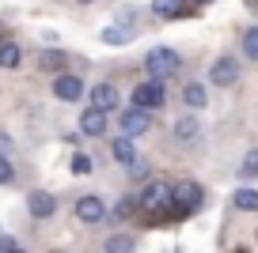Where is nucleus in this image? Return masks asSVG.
Masks as SVG:
<instances>
[{
	"mask_svg": "<svg viewBox=\"0 0 258 253\" xmlns=\"http://www.w3.org/2000/svg\"><path fill=\"white\" fill-rule=\"evenodd\" d=\"M141 208H145L148 219H163V215H175V193L167 182H148V189L141 193Z\"/></svg>",
	"mask_w": 258,
	"mask_h": 253,
	"instance_id": "1",
	"label": "nucleus"
},
{
	"mask_svg": "<svg viewBox=\"0 0 258 253\" xmlns=\"http://www.w3.org/2000/svg\"><path fill=\"white\" fill-rule=\"evenodd\" d=\"M178 68H182V57H178L175 49H167V46L148 49V57H145V72H148V79H167V76H175Z\"/></svg>",
	"mask_w": 258,
	"mask_h": 253,
	"instance_id": "2",
	"label": "nucleus"
},
{
	"mask_svg": "<svg viewBox=\"0 0 258 253\" xmlns=\"http://www.w3.org/2000/svg\"><path fill=\"white\" fill-rule=\"evenodd\" d=\"M171 193H175V215H194L205 204V189L194 182V178H178V182L171 185Z\"/></svg>",
	"mask_w": 258,
	"mask_h": 253,
	"instance_id": "3",
	"label": "nucleus"
},
{
	"mask_svg": "<svg viewBox=\"0 0 258 253\" xmlns=\"http://www.w3.org/2000/svg\"><path fill=\"white\" fill-rule=\"evenodd\" d=\"M167 102V91H163V79H145L133 87V106L137 110H160Z\"/></svg>",
	"mask_w": 258,
	"mask_h": 253,
	"instance_id": "4",
	"label": "nucleus"
},
{
	"mask_svg": "<svg viewBox=\"0 0 258 253\" xmlns=\"http://www.w3.org/2000/svg\"><path fill=\"white\" fill-rule=\"evenodd\" d=\"M118 125H121V136H141V133H148L152 129V117H148V110H137V106H129V110H121L118 113Z\"/></svg>",
	"mask_w": 258,
	"mask_h": 253,
	"instance_id": "5",
	"label": "nucleus"
},
{
	"mask_svg": "<svg viewBox=\"0 0 258 253\" xmlns=\"http://www.w3.org/2000/svg\"><path fill=\"white\" fill-rule=\"evenodd\" d=\"M235 79H239V61L235 57H217L209 68V83L213 87H232Z\"/></svg>",
	"mask_w": 258,
	"mask_h": 253,
	"instance_id": "6",
	"label": "nucleus"
},
{
	"mask_svg": "<svg viewBox=\"0 0 258 253\" xmlns=\"http://www.w3.org/2000/svg\"><path fill=\"white\" fill-rule=\"evenodd\" d=\"M53 98H61V102H80V98H84V79L73 76V72L57 76L53 79Z\"/></svg>",
	"mask_w": 258,
	"mask_h": 253,
	"instance_id": "7",
	"label": "nucleus"
},
{
	"mask_svg": "<svg viewBox=\"0 0 258 253\" xmlns=\"http://www.w3.org/2000/svg\"><path fill=\"white\" fill-rule=\"evenodd\" d=\"M27 212H31L34 219H49V215L57 212V197H53V193H46V189L27 193Z\"/></svg>",
	"mask_w": 258,
	"mask_h": 253,
	"instance_id": "8",
	"label": "nucleus"
},
{
	"mask_svg": "<svg viewBox=\"0 0 258 253\" xmlns=\"http://www.w3.org/2000/svg\"><path fill=\"white\" fill-rule=\"evenodd\" d=\"M76 219L80 223H103L106 219V204L99 197H80L76 200Z\"/></svg>",
	"mask_w": 258,
	"mask_h": 253,
	"instance_id": "9",
	"label": "nucleus"
},
{
	"mask_svg": "<svg viewBox=\"0 0 258 253\" xmlns=\"http://www.w3.org/2000/svg\"><path fill=\"white\" fill-rule=\"evenodd\" d=\"M91 106L103 110V113L118 110V87H114V83H95V87H91Z\"/></svg>",
	"mask_w": 258,
	"mask_h": 253,
	"instance_id": "10",
	"label": "nucleus"
},
{
	"mask_svg": "<svg viewBox=\"0 0 258 253\" xmlns=\"http://www.w3.org/2000/svg\"><path fill=\"white\" fill-rule=\"evenodd\" d=\"M80 133L84 136H103L106 133V113L95 110V106H88V110L80 113Z\"/></svg>",
	"mask_w": 258,
	"mask_h": 253,
	"instance_id": "11",
	"label": "nucleus"
},
{
	"mask_svg": "<svg viewBox=\"0 0 258 253\" xmlns=\"http://www.w3.org/2000/svg\"><path fill=\"white\" fill-rule=\"evenodd\" d=\"M110 155H114V163L133 166V163H137V144L129 140V136H118V140L110 144Z\"/></svg>",
	"mask_w": 258,
	"mask_h": 253,
	"instance_id": "12",
	"label": "nucleus"
},
{
	"mask_svg": "<svg viewBox=\"0 0 258 253\" xmlns=\"http://www.w3.org/2000/svg\"><path fill=\"white\" fill-rule=\"evenodd\" d=\"M152 12L160 19H178L190 12V0H152Z\"/></svg>",
	"mask_w": 258,
	"mask_h": 253,
	"instance_id": "13",
	"label": "nucleus"
},
{
	"mask_svg": "<svg viewBox=\"0 0 258 253\" xmlns=\"http://www.w3.org/2000/svg\"><path fill=\"white\" fill-rule=\"evenodd\" d=\"M64 64H69V53H61V49H46V53L38 57V68L57 72V76H64Z\"/></svg>",
	"mask_w": 258,
	"mask_h": 253,
	"instance_id": "14",
	"label": "nucleus"
},
{
	"mask_svg": "<svg viewBox=\"0 0 258 253\" xmlns=\"http://www.w3.org/2000/svg\"><path fill=\"white\" fill-rule=\"evenodd\" d=\"M182 98H186V106L202 110V106L209 102V91H205V83H198V79H194V83H186V87H182Z\"/></svg>",
	"mask_w": 258,
	"mask_h": 253,
	"instance_id": "15",
	"label": "nucleus"
},
{
	"mask_svg": "<svg viewBox=\"0 0 258 253\" xmlns=\"http://www.w3.org/2000/svg\"><path fill=\"white\" fill-rule=\"evenodd\" d=\"M133 249H137V238L133 234H110L103 245V253H133Z\"/></svg>",
	"mask_w": 258,
	"mask_h": 253,
	"instance_id": "16",
	"label": "nucleus"
},
{
	"mask_svg": "<svg viewBox=\"0 0 258 253\" xmlns=\"http://www.w3.org/2000/svg\"><path fill=\"white\" fill-rule=\"evenodd\" d=\"M19 61H23V49L16 42H0V68H19Z\"/></svg>",
	"mask_w": 258,
	"mask_h": 253,
	"instance_id": "17",
	"label": "nucleus"
},
{
	"mask_svg": "<svg viewBox=\"0 0 258 253\" xmlns=\"http://www.w3.org/2000/svg\"><path fill=\"white\" fill-rule=\"evenodd\" d=\"M232 204L239 208V212H258V189H235Z\"/></svg>",
	"mask_w": 258,
	"mask_h": 253,
	"instance_id": "18",
	"label": "nucleus"
},
{
	"mask_svg": "<svg viewBox=\"0 0 258 253\" xmlns=\"http://www.w3.org/2000/svg\"><path fill=\"white\" fill-rule=\"evenodd\" d=\"M175 136L186 140V144H194V140H198V121H194V117H178L175 121Z\"/></svg>",
	"mask_w": 258,
	"mask_h": 253,
	"instance_id": "19",
	"label": "nucleus"
},
{
	"mask_svg": "<svg viewBox=\"0 0 258 253\" xmlns=\"http://www.w3.org/2000/svg\"><path fill=\"white\" fill-rule=\"evenodd\" d=\"M129 38H133V27L118 31V23H114V27H106V31H103V42H106V46H125Z\"/></svg>",
	"mask_w": 258,
	"mask_h": 253,
	"instance_id": "20",
	"label": "nucleus"
},
{
	"mask_svg": "<svg viewBox=\"0 0 258 253\" xmlns=\"http://www.w3.org/2000/svg\"><path fill=\"white\" fill-rule=\"evenodd\" d=\"M137 208H141V197H121L118 208H114V215H118V219H129V215H137Z\"/></svg>",
	"mask_w": 258,
	"mask_h": 253,
	"instance_id": "21",
	"label": "nucleus"
},
{
	"mask_svg": "<svg viewBox=\"0 0 258 253\" xmlns=\"http://www.w3.org/2000/svg\"><path fill=\"white\" fill-rule=\"evenodd\" d=\"M243 57L258 61V27H247V34H243Z\"/></svg>",
	"mask_w": 258,
	"mask_h": 253,
	"instance_id": "22",
	"label": "nucleus"
},
{
	"mask_svg": "<svg viewBox=\"0 0 258 253\" xmlns=\"http://www.w3.org/2000/svg\"><path fill=\"white\" fill-rule=\"evenodd\" d=\"M239 178H258V148H250L243 155V166H239Z\"/></svg>",
	"mask_w": 258,
	"mask_h": 253,
	"instance_id": "23",
	"label": "nucleus"
},
{
	"mask_svg": "<svg viewBox=\"0 0 258 253\" xmlns=\"http://www.w3.org/2000/svg\"><path fill=\"white\" fill-rule=\"evenodd\" d=\"M73 174H91V155L76 151V155H73Z\"/></svg>",
	"mask_w": 258,
	"mask_h": 253,
	"instance_id": "24",
	"label": "nucleus"
},
{
	"mask_svg": "<svg viewBox=\"0 0 258 253\" xmlns=\"http://www.w3.org/2000/svg\"><path fill=\"white\" fill-rule=\"evenodd\" d=\"M16 182V170H12V163L4 155H0V185H12Z\"/></svg>",
	"mask_w": 258,
	"mask_h": 253,
	"instance_id": "25",
	"label": "nucleus"
},
{
	"mask_svg": "<svg viewBox=\"0 0 258 253\" xmlns=\"http://www.w3.org/2000/svg\"><path fill=\"white\" fill-rule=\"evenodd\" d=\"M8 151H12V136H8V133H0V155L8 159Z\"/></svg>",
	"mask_w": 258,
	"mask_h": 253,
	"instance_id": "26",
	"label": "nucleus"
},
{
	"mask_svg": "<svg viewBox=\"0 0 258 253\" xmlns=\"http://www.w3.org/2000/svg\"><path fill=\"white\" fill-rule=\"evenodd\" d=\"M129 170H133V178H145V174H148V166L141 163V159H137V163H133V166H129Z\"/></svg>",
	"mask_w": 258,
	"mask_h": 253,
	"instance_id": "27",
	"label": "nucleus"
},
{
	"mask_svg": "<svg viewBox=\"0 0 258 253\" xmlns=\"http://www.w3.org/2000/svg\"><path fill=\"white\" fill-rule=\"evenodd\" d=\"M12 249H19V245L12 242V238H0V253H12Z\"/></svg>",
	"mask_w": 258,
	"mask_h": 253,
	"instance_id": "28",
	"label": "nucleus"
},
{
	"mask_svg": "<svg viewBox=\"0 0 258 253\" xmlns=\"http://www.w3.org/2000/svg\"><path fill=\"white\" fill-rule=\"evenodd\" d=\"M76 4H95V0H76Z\"/></svg>",
	"mask_w": 258,
	"mask_h": 253,
	"instance_id": "29",
	"label": "nucleus"
},
{
	"mask_svg": "<svg viewBox=\"0 0 258 253\" xmlns=\"http://www.w3.org/2000/svg\"><path fill=\"white\" fill-rule=\"evenodd\" d=\"M198 4H213V0H198Z\"/></svg>",
	"mask_w": 258,
	"mask_h": 253,
	"instance_id": "30",
	"label": "nucleus"
},
{
	"mask_svg": "<svg viewBox=\"0 0 258 253\" xmlns=\"http://www.w3.org/2000/svg\"><path fill=\"white\" fill-rule=\"evenodd\" d=\"M12 253H23V249H12Z\"/></svg>",
	"mask_w": 258,
	"mask_h": 253,
	"instance_id": "31",
	"label": "nucleus"
},
{
	"mask_svg": "<svg viewBox=\"0 0 258 253\" xmlns=\"http://www.w3.org/2000/svg\"><path fill=\"white\" fill-rule=\"evenodd\" d=\"M57 253H64V249H57Z\"/></svg>",
	"mask_w": 258,
	"mask_h": 253,
	"instance_id": "32",
	"label": "nucleus"
}]
</instances>
